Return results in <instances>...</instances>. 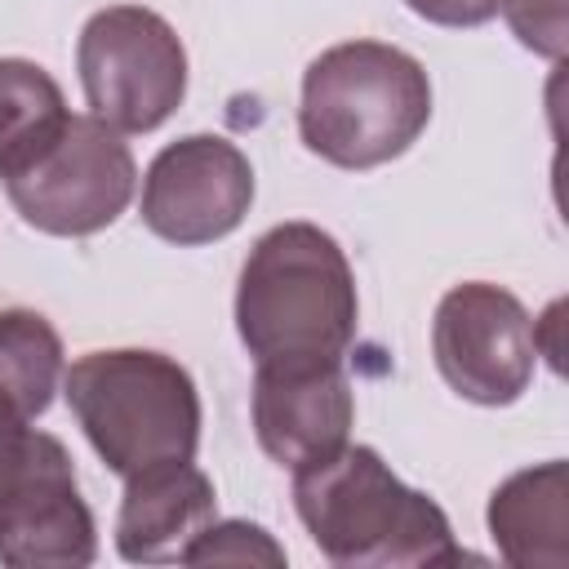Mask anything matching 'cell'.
Listing matches in <instances>:
<instances>
[{
  "label": "cell",
  "mask_w": 569,
  "mask_h": 569,
  "mask_svg": "<svg viewBox=\"0 0 569 569\" xmlns=\"http://www.w3.org/2000/svg\"><path fill=\"white\" fill-rule=\"evenodd\" d=\"M356 422V396L342 365L276 369L253 373V436L262 453L289 471L338 453Z\"/></svg>",
  "instance_id": "30bf717a"
},
{
  "label": "cell",
  "mask_w": 569,
  "mask_h": 569,
  "mask_svg": "<svg viewBox=\"0 0 569 569\" xmlns=\"http://www.w3.org/2000/svg\"><path fill=\"white\" fill-rule=\"evenodd\" d=\"M440 378L471 405H516L538 369V320L525 302L489 280L453 284L431 320Z\"/></svg>",
  "instance_id": "ba28073f"
},
{
  "label": "cell",
  "mask_w": 569,
  "mask_h": 569,
  "mask_svg": "<svg viewBox=\"0 0 569 569\" xmlns=\"http://www.w3.org/2000/svg\"><path fill=\"white\" fill-rule=\"evenodd\" d=\"M507 27L516 31V40L551 62L565 58L569 49V13L565 0H502Z\"/></svg>",
  "instance_id": "2e32d148"
},
{
  "label": "cell",
  "mask_w": 569,
  "mask_h": 569,
  "mask_svg": "<svg viewBox=\"0 0 569 569\" xmlns=\"http://www.w3.org/2000/svg\"><path fill=\"white\" fill-rule=\"evenodd\" d=\"M62 338L58 329L27 307L0 311V396L22 413L40 418L53 405V391L62 382Z\"/></svg>",
  "instance_id": "5bb4252c"
},
{
  "label": "cell",
  "mask_w": 569,
  "mask_h": 569,
  "mask_svg": "<svg viewBox=\"0 0 569 569\" xmlns=\"http://www.w3.org/2000/svg\"><path fill=\"white\" fill-rule=\"evenodd\" d=\"M356 320V276L325 227L280 222L253 240L236 284V333L253 365H342Z\"/></svg>",
  "instance_id": "6da1fadb"
},
{
  "label": "cell",
  "mask_w": 569,
  "mask_h": 569,
  "mask_svg": "<svg viewBox=\"0 0 569 569\" xmlns=\"http://www.w3.org/2000/svg\"><path fill=\"white\" fill-rule=\"evenodd\" d=\"M62 391L84 440L120 480L200 449L196 378L164 351H84L62 373Z\"/></svg>",
  "instance_id": "277c9868"
},
{
  "label": "cell",
  "mask_w": 569,
  "mask_h": 569,
  "mask_svg": "<svg viewBox=\"0 0 569 569\" xmlns=\"http://www.w3.org/2000/svg\"><path fill=\"white\" fill-rule=\"evenodd\" d=\"M405 4L436 27H480L502 9V0H405Z\"/></svg>",
  "instance_id": "e0dca14e"
},
{
  "label": "cell",
  "mask_w": 569,
  "mask_h": 569,
  "mask_svg": "<svg viewBox=\"0 0 569 569\" xmlns=\"http://www.w3.org/2000/svg\"><path fill=\"white\" fill-rule=\"evenodd\" d=\"M76 67L89 116L120 133L160 129L187 98V49L178 31L142 4L98 9L76 40Z\"/></svg>",
  "instance_id": "8992f818"
},
{
  "label": "cell",
  "mask_w": 569,
  "mask_h": 569,
  "mask_svg": "<svg viewBox=\"0 0 569 569\" xmlns=\"http://www.w3.org/2000/svg\"><path fill=\"white\" fill-rule=\"evenodd\" d=\"M138 164L120 129L98 116H71L62 138L4 182L9 204L44 236H93L133 200Z\"/></svg>",
  "instance_id": "52a82bcc"
},
{
  "label": "cell",
  "mask_w": 569,
  "mask_h": 569,
  "mask_svg": "<svg viewBox=\"0 0 569 569\" xmlns=\"http://www.w3.org/2000/svg\"><path fill=\"white\" fill-rule=\"evenodd\" d=\"M182 565H284V547L253 520H213L187 547Z\"/></svg>",
  "instance_id": "9a60e30c"
},
{
  "label": "cell",
  "mask_w": 569,
  "mask_h": 569,
  "mask_svg": "<svg viewBox=\"0 0 569 569\" xmlns=\"http://www.w3.org/2000/svg\"><path fill=\"white\" fill-rule=\"evenodd\" d=\"M71 111L58 80L31 58H0V178L36 164L67 129Z\"/></svg>",
  "instance_id": "4fadbf2b"
},
{
  "label": "cell",
  "mask_w": 569,
  "mask_h": 569,
  "mask_svg": "<svg viewBox=\"0 0 569 569\" xmlns=\"http://www.w3.org/2000/svg\"><path fill=\"white\" fill-rule=\"evenodd\" d=\"M98 556L93 511L71 453L0 396V560L18 569H80Z\"/></svg>",
  "instance_id": "5b68a950"
},
{
  "label": "cell",
  "mask_w": 569,
  "mask_h": 569,
  "mask_svg": "<svg viewBox=\"0 0 569 569\" xmlns=\"http://www.w3.org/2000/svg\"><path fill=\"white\" fill-rule=\"evenodd\" d=\"M489 538L516 569L569 565V467L565 458L511 471L489 493Z\"/></svg>",
  "instance_id": "7c38bea8"
},
{
  "label": "cell",
  "mask_w": 569,
  "mask_h": 569,
  "mask_svg": "<svg viewBox=\"0 0 569 569\" xmlns=\"http://www.w3.org/2000/svg\"><path fill=\"white\" fill-rule=\"evenodd\" d=\"M431 120L422 62L382 40H347L302 71L298 138L338 169H378L405 156Z\"/></svg>",
  "instance_id": "3957f363"
},
{
  "label": "cell",
  "mask_w": 569,
  "mask_h": 569,
  "mask_svg": "<svg viewBox=\"0 0 569 569\" xmlns=\"http://www.w3.org/2000/svg\"><path fill=\"white\" fill-rule=\"evenodd\" d=\"M213 520H218L213 480L191 458L160 462L138 476H124L116 551L129 565H173Z\"/></svg>",
  "instance_id": "8fae6325"
},
{
  "label": "cell",
  "mask_w": 569,
  "mask_h": 569,
  "mask_svg": "<svg viewBox=\"0 0 569 569\" xmlns=\"http://www.w3.org/2000/svg\"><path fill=\"white\" fill-rule=\"evenodd\" d=\"M293 507L320 556L338 569H422L467 560L440 502L409 489L373 445L347 440L338 453L298 467Z\"/></svg>",
  "instance_id": "7a4b0ae2"
},
{
  "label": "cell",
  "mask_w": 569,
  "mask_h": 569,
  "mask_svg": "<svg viewBox=\"0 0 569 569\" xmlns=\"http://www.w3.org/2000/svg\"><path fill=\"white\" fill-rule=\"evenodd\" d=\"M253 204V164L222 133L169 142L142 178V227L169 244H213L231 236Z\"/></svg>",
  "instance_id": "9c48e42d"
}]
</instances>
